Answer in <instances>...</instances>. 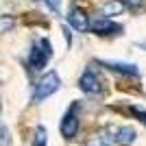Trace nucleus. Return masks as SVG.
Wrapping results in <instances>:
<instances>
[{
	"instance_id": "12",
	"label": "nucleus",
	"mask_w": 146,
	"mask_h": 146,
	"mask_svg": "<svg viewBox=\"0 0 146 146\" xmlns=\"http://www.w3.org/2000/svg\"><path fill=\"white\" fill-rule=\"evenodd\" d=\"M0 146H9V129L0 124Z\"/></svg>"
},
{
	"instance_id": "3",
	"label": "nucleus",
	"mask_w": 146,
	"mask_h": 146,
	"mask_svg": "<svg viewBox=\"0 0 146 146\" xmlns=\"http://www.w3.org/2000/svg\"><path fill=\"white\" fill-rule=\"evenodd\" d=\"M59 131L66 140H74V135L79 133V105L74 103L70 109L66 111V116L61 118Z\"/></svg>"
},
{
	"instance_id": "2",
	"label": "nucleus",
	"mask_w": 146,
	"mask_h": 146,
	"mask_svg": "<svg viewBox=\"0 0 146 146\" xmlns=\"http://www.w3.org/2000/svg\"><path fill=\"white\" fill-rule=\"evenodd\" d=\"M50 57H52L50 42L48 39H37V42L33 44L31 52H29V66L33 68V70H42V68L50 61Z\"/></svg>"
},
{
	"instance_id": "10",
	"label": "nucleus",
	"mask_w": 146,
	"mask_h": 146,
	"mask_svg": "<svg viewBox=\"0 0 146 146\" xmlns=\"http://www.w3.org/2000/svg\"><path fill=\"white\" fill-rule=\"evenodd\" d=\"M46 144H48V133H46V129L42 124H37L35 135H33V146H46Z\"/></svg>"
},
{
	"instance_id": "9",
	"label": "nucleus",
	"mask_w": 146,
	"mask_h": 146,
	"mask_svg": "<svg viewBox=\"0 0 146 146\" xmlns=\"http://www.w3.org/2000/svg\"><path fill=\"white\" fill-rule=\"evenodd\" d=\"M100 11H103V15H120L124 11V5H122L120 0H107L100 7Z\"/></svg>"
},
{
	"instance_id": "8",
	"label": "nucleus",
	"mask_w": 146,
	"mask_h": 146,
	"mask_svg": "<svg viewBox=\"0 0 146 146\" xmlns=\"http://www.w3.org/2000/svg\"><path fill=\"white\" fill-rule=\"evenodd\" d=\"M107 66L113 70V72H120V74H127V76H137V66L133 63H120V61H111Z\"/></svg>"
},
{
	"instance_id": "6",
	"label": "nucleus",
	"mask_w": 146,
	"mask_h": 146,
	"mask_svg": "<svg viewBox=\"0 0 146 146\" xmlns=\"http://www.w3.org/2000/svg\"><path fill=\"white\" fill-rule=\"evenodd\" d=\"M111 135H113L111 140L116 142V144H120V146H129V144H133V142H135V129H131V127L111 129Z\"/></svg>"
},
{
	"instance_id": "13",
	"label": "nucleus",
	"mask_w": 146,
	"mask_h": 146,
	"mask_svg": "<svg viewBox=\"0 0 146 146\" xmlns=\"http://www.w3.org/2000/svg\"><path fill=\"white\" fill-rule=\"evenodd\" d=\"M11 26H13V20L9 15H5V18L0 20V33H2V29H11Z\"/></svg>"
},
{
	"instance_id": "4",
	"label": "nucleus",
	"mask_w": 146,
	"mask_h": 146,
	"mask_svg": "<svg viewBox=\"0 0 146 146\" xmlns=\"http://www.w3.org/2000/svg\"><path fill=\"white\" fill-rule=\"evenodd\" d=\"M68 24L74 31H79V33H85L90 29V18H87V13L81 7H72L70 13H68Z\"/></svg>"
},
{
	"instance_id": "11",
	"label": "nucleus",
	"mask_w": 146,
	"mask_h": 146,
	"mask_svg": "<svg viewBox=\"0 0 146 146\" xmlns=\"http://www.w3.org/2000/svg\"><path fill=\"white\" fill-rule=\"evenodd\" d=\"M109 144H111V140L105 137V133H94L87 140V146H109Z\"/></svg>"
},
{
	"instance_id": "14",
	"label": "nucleus",
	"mask_w": 146,
	"mask_h": 146,
	"mask_svg": "<svg viewBox=\"0 0 146 146\" xmlns=\"http://www.w3.org/2000/svg\"><path fill=\"white\" fill-rule=\"evenodd\" d=\"M124 7H129V9H137V7L142 5V0H120Z\"/></svg>"
},
{
	"instance_id": "5",
	"label": "nucleus",
	"mask_w": 146,
	"mask_h": 146,
	"mask_svg": "<svg viewBox=\"0 0 146 146\" xmlns=\"http://www.w3.org/2000/svg\"><path fill=\"white\" fill-rule=\"evenodd\" d=\"M79 87L85 92V94L92 96V94H98V92H100V81H98V76L92 72V70H85L79 79Z\"/></svg>"
},
{
	"instance_id": "1",
	"label": "nucleus",
	"mask_w": 146,
	"mask_h": 146,
	"mask_svg": "<svg viewBox=\"0 0 146 146\" xmlns=\"http://www.w3.org/2000/svg\"><path fill=\"white\" fill-rule=\"evenodd\" d=\"M59 87H61L59 74H57V72H46L42 79L37 81L35 94H33V100H35V103H42V100H46L48 96H52Z\"/></svg>"
},
{
	"instance_id": "7",
	"label": "nucleus",
	"mask_w": 146,
	"mask_h": 146,
	"mask_svg": "<svg viewBox=\"0 0 146 146\" xmlns=\"http://www.w3.org/2000/svg\"><path fill=\"white\" fill-rule=\"evenodd\" d=\"M90 29L94 31L96 35H111L113 31H118V26L113 24V20H109V18H98L90 24Z\"/></svg>"
}]
</instances>
